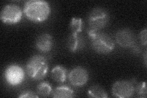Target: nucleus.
<instances>
[{"label": "nucleus", "mask_w": 147, "mask_h": 98, "mask_svg": "<svg viewBox=\"0 0 147 98\" xmlns=\"http://www.w3.org/2000/svg\"><path fill=\"white\" fill-rule=\"evenodd\" d=\"M109 18V12L105 9L100 7L93 9L88 16L87 31H99L108 24Z\"/></svg>", "instance_id": "20e7f679"}, {"label": "nucleus", "mask_w": 147, "mask_h": 98, "mask_svg": "<svg viewBox=\"0 0 147 98\" xmlns=\"http://www.w3.org/2000/svg\"><path fill=\"white\" fill-rule=\"evenodd\" d=\"M91 40V45L96 53L108 54L114 50L115 44L109 35L101 32L87 31Z\"/></svg>", "instance_id": "7ed1b4c3"}, {"label": "nucleus", "mask_w": 147, "mask_h": 98, "mask_svg": "<svg viewBox=\"0 0 147 98\" xmlns=\"http://www.w3.org/2000/svg\"><path fill=\"white\" fill-rule=\"evenodd\" d=\"M67 69L62 66H56L51 71V76L53 80L58 83H63L67 78Z\"/></svg>", "instance_id": "ddd939ff"}, {"label": "nucleus", "mask_w": 147, "mask_h": 98, "mask_svg": "<svg viewBox=\"0 0 147 98\" xmlns=\"http://www.w3.org/2000/svg\"><path fill=\"white\" fill-rule=\"evenodd\" d=\"M25 68L28 76L34 80H40L47 76L49 63L44 56L36 55L28 59Z\"/></svg>", "instance_id": "f03ea898"}, {"label": "nucleus", "mask_w": 147, "mask_h": 98, "mask_svg": "<svg viewBox=\"0 0 147 98\" xmlns=\"http://www.w3.org/2000/svg\"><path fill=\"white\" fill-rule=\"evenodd\" d=\"M52 96L55 98H70L75 96V92L70 87L60 85L52 91Z\"/></svg>", "instance_id": "f8f14e48"}, {"label": "nucleus", "mask_w": 147, "mask_h": 98, "mask_svg": "<svg viewBox=\"0 0 147 98\" xmlns=\"http://www.w3.org/2000/svg\"><path fill=\"white\" fill-rule=\"evenodd\" d=\"M67 47L72 52H76L84 47L85 41L82 36L79 34L71 33L67 39Z\"/></svg>", "instance_id": "9b49d317"}, {"label": "nucleus", "mask_w": 147, "mask_h": 98, "mask_svg": "<svg viewBox=\"0 0 147 98\" xmlns=\"http://www.w3.org/2000/svg\"><path fill=\"white\" fill-rule=\"evenodd\" d=\"M135 91H136L137 96L142 97L146 98V82H141L139 84H138L135 88Z\"/></svg>", "instance_id": "f3484780"}, {"label": "nucleus", "mask_w": 147, "mask_h": 98, "mask_svg": "<svg viewBox=\"0 0 147 98\" xmlns=\"http://www.w3.org/2000/svg\"><path fill=\"white\" fill-rule=\"evenodd\" d=\"M115 39L117 43L123 48H132L136 45L135 35L130 29L118 30L115 35Z\"/></svg>", "instance_id": "1a4fd4ad"}, {"label": "nucleus", "mask_w": 147, "mask_h": 98, "mask_svg": "<svg viewBox=\"0 0 147 98\" xmlns=\"http://www.w3.org/2000/svg\"><path fill=\"white\" fill-rule=\"evenodd\" d=\"M36 91L39 96L47 97L52 94V88L49 82H43L40 83L37 87Z\"/></svg>", "instance_id": "2eb2a0df"}, {"label": "nucleus", "mask_w": 147, "mask_h": 98, "mask_svg": "<svg viewBox=\"0 0 147 98\" xmlns=\"http://www.w3.org/2000/svg\"><path fill=\"white\" fill-rule=\"evenodd\" d=\"M18 97H26V98H32V97H38L39 96L36 95L34 93L31 91H25L22 92L21 94L18 96Z\"/></svg>", "instance_id": "a211bd4d"}, {"label": "nucleus", "mask_w": 147, "mask_h": 98, "mask_svg": "<svg viewBox=\"0 0 147 98\" xmlns=\"http://www.w3.org/2000/svg\"><path fill=\"white\" fill-rule=\"evenodd\" d=\"M88 72L87 70L81 66H77L73 68L68 74L69 82L73 86H84L88 80Z\"/></svg>", "instance_id": "6e6552de"}, {"label": "nucleus", "mask_w": 147, "mask_h": 98, "mask_svg": "<svg viewBox=\"0 0 147 98\" xmlns=\"http://www.w3.org/2000/svg\"><path fill=\"white\" fill-rule=\"evenodd\" d=\"M139 39H140V41L141 44L146 46V44H147V39H146V28L142 30L140 33V36H139Z\"/></svg>", "instance_id": "6ab92c4d"}, {"label": "nucleus", "mask_w": 147, "mask_h": 98, "mask_svg": "<svg viewBox=\"0 0 147 98\" xmlns=\"http://www.w3.org/2000/svg\"><path fill=\"white\" fill-rule=\"evenodd\" d=\"M4 77L9 85L16 87L20 85L25 78V71L17 64L9 65L4 71Z\"/></svg>", "instance_id": "423d86ee"}, {"label": "nucleus", "mask_w": 147, "mask_h": 98, "mask_svg": "<svg viewBox=\"0 0 147 98\" xmlns=\"http://www.w3.org/2000/svg\"><path fill=\"white\" fill-rule=\"evenodd\" d=\"M71 33L79 34L82 31L83 29V21L82 18L74 17L70 23L69 25Z\"/></svg>", "instance_id": "dca6fc26"}, {"label": "nucleus", "mask_w": 147, "mask_h": 98, "mask_svg": "<svg viewBox=\"0 0 147 98\" xmlns=\"http://www.w3.org/2000/svg\"><path fill=\"white\" fill-rule=\"evenodd\" d=\"M135 87L127 80H118L115 82L112 88V95L118 98H129L134 95Z\"/></svg>", "instance_id": "0eeeda50"}, {"label": "nucleus", "mask_w": 147, "mask_h": 98, "mask_svg": "<svg viewBox=\"0 0 147 98\" xmlns=\"http://www.w3.org/2000/svg\"><path fill=\"white\" fill-rule=\"evenodd\" d=\"M53 45L52 36L49 33H43L39 35L36 41V47L43 53L49 52L52 50Z\"/></svg>", "instance_id": "9d476101"}, {"label": "nucleus", "mask_w": 147, "mask_h": 98, "mask_svg": "<svg viewBox=\"0 0 147 98\" xmlns=\"http://www.w3.org/2000/svg\"><path fill=\"white\" fill-rule=\"evenodd\" d=\"M88 96L90 97L106 98L108 97L107 92L104 88L98 85L91 87L88 91Z\"/></svg>", "instance_id": "4468645a"}, {"label": "nucleus", "mask_w": 147, "mask_h": 98, "mask_svg": "<svg viewBox=\"0 0 147 98\" xmlns=\"http://www.w3.org/2000/svg\"><path fill=\"white\" fill-rule=\"evenodd\" d=\"M24 13L29 20L35 23L45 21L51 14V7L44 0H29L24 5Z\"/></svg>", "instance_id": "f257e3e1"}, {"label": "nucleus", "mask_w": 147, "mask_h": 98, "mask_svg": "<svg viewBox=\"0 0 147 98\" xmlns=\"http://www.w3.org/2000/svg\"><path fill=\"white\" fill-rule=\"evenodd\" d=\"M23 12L22 9L17 4H9L2 9L1 20L6 24H16L22 20Z\"/></svg>", "instance_id": "39448f33"}]
</instances>
